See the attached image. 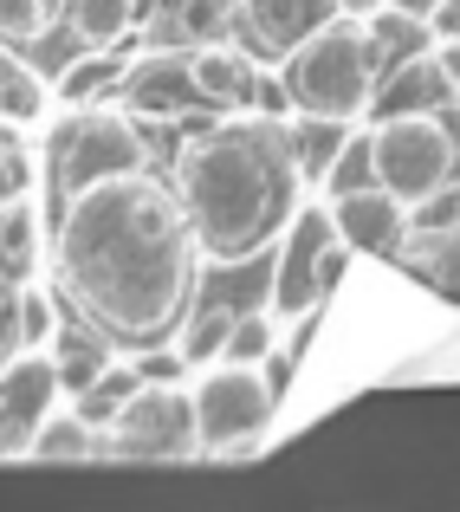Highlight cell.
Returning <instances> with one entry per match:
<instances>
[{
    "label": "cell",
    "instance_id": "obj_1",
    "mask_svg": "<svg viewBox=\"0 0 460 512\" xmlns=\"http://www.w3.org/2000/svg\"><path fill=\"white\" fill-rule=\"evenodd\" d=\"M59 286L111 344H162L195 299V234L175 188L143 169L104 175L59 208Z\"/></svg>",
    "mask_w": 460,
    "mask_h": 512
},
{
    "label": "cell",
    "instance_id": "obj_2",
    "mask_svg": "<svg viewBox=\"0 0 460 512\" xmlns=\"http://www.w3.org/2000/svg\"><path fill=\"white\" fill-rule=\"evenodd\" d=\"M299 169L286 156V124H221L208 137H195L175 163V208H182L195 253L208 260H253L266 240L279 234V221L299 201Z\"/></svg>",
    "mask_w": 460,
    "mask_h": 512
},
{
    "label": "cell",
    "instance_id": "obj_3",
    "mask_svg": "<svg viewBox=\"0 0 460 512\" xmlns=\"http://www.w3.org/2000/svg\"><path fill=\"white\" fill-rule=\"evenodd\" d=\"M376 85L370 46H363V26H350L344 13H331L324 26H311L299 46L286 52V98L292 111L311 117H363V98Z\"/></svg>",
    "mask_w": 460,
    "mask_h": 512
},
{
    "label": "cell",
    "instance_id": "obj_4",
    "mask_svg": "<svg viewBox=\"0 0 460 512\" xmlns=\"http://www.w3.org/2000/svg\"><path fill=\"white\" fill-rule=\"evenodd\" d=\"M370 182L409 208L428 188L454 182V104L441 111H415V117H383L370 130Z\"/></svg>",
    "mask_w": 460,
    "mask_h": 512
},
{
    "label": "cell",
    "instance_id": "obj_5",
    "mask_svg": "<svg viewBox=\"0 0 460 512\" xmlns=\"http://www.w3.org/2000/svg\"><path fill=\"white\" fill-rule=\"evenodd\" d=\"M143 163H150V150H143V137L130 124H117V117H65L46 143V188H52L46 214L59 221V208L78 188L104 182V175H130Z\"/></svg>",
    "mask_w": 460,
    "mask_h": 512
},
{
    "label": "cell",
    "instance_id": "obj_6",
    "mask_svg": "<svg viewBox=\"0 0 460 512\" xmlns=\"http://www.w3.org/2000/svg\"><path fill=\"white\" fill-rule=\"evenodd\" d=\"M104 454L117 461H201V435H195V402L175 383H137L117 402L111 428H104Z\"/></svg>",
    "mask_w": 460,
    "mask_h": 512
},
{
    "label": "cell",
    "instance_id": "obj_7",
    "mask_svg": "<svg viewBox=\"0 0 460 512\" xmlns=\"http://www.w3.org/2000/svg\"><path fill=\"white\" fill-rule=\"evenodd\" d=\"M188 402H195L201 454L221 448V441H234V435H266V422H273V409H279V396L260 376V363H221Z\"/></svg>",
    "mask_w": 460,
    "mask_h": 512
},
{
    "label": "cell",
    "instance_id": "obj_8",
    "mask_svg": "<svg viewBox=\"0 0 460 512\" xmlns=\"http://www.w3.org/2000/svg\"><path fill=\"white\" fill-rule=\"evenodd\" d=\"M460 98V52L454 46H435V52H409V59L389 65L383 91L370 85V98H363V111L383 124V117H415V111H441V104Z\"/></svg>",
    "mask_w": 460,
    "mask_h": 512
},
{
    "label": "cell",
    "instance_id": "obj_9",
    "mask_svg": "<svg viewBox=\"0 0 460 512\" xmlns=\"http://www.w3.org/2000/svg\"><path fill=\"white\" fill-rule=\"evenodd\" d=\"M279 227H286V240H279V273H273V318H299L318 305V247L337 227L331 208H318V201H292Z\"/></svg>",
    "mask_w": 460,
    "mask_h": 512
},
{
    "label": "cell",
    "instance_id": "obj_10",
    "mask_svg": "<svg viewBox=\"0 0 460 512\" xmlns=\"http://www.w3.org/2000/svg\"><path fill=\"white\" fill-rule=\"evenodd\" d=\"M59 402V376H52V357L20 344V357L0 363V461H20L26 435L39 428V415Z\"/></svg>",
    "mask_w": 460,
    "mask_h": 512
},
{
    "label": "cell",
    "instance_id": "obj_11",
    "mask_svg": "<svg viewBox=\"0 0 460 512\" xmlns=\"http://www.w3.org/2000/svg\"><path fill=\"white\" fill-rule=\"evenodd\" d=\"M331 227H337L344 247L370 253V260H389L396 240L409 234V214H402V201L389 195V188L357 182V188H337V195H331Z\"/></svg>",
    "mask_w": 460,
    "mask_h": 512
},
{
    "label": "cell",
    "instance_id": "obj_12",
    "mask_svg": "<svg viewBox=\"0 0 460 512\" xmlns=\"http://www.w3.org/2000/svg\"><path fill=\"white\" fill-rule=\"evenodd\" d=\"M117 85V104L137 117H188V111H208L195 91V78H188V59H169V52H156V59L130 65V72L111 78Z\"/></svg>",
    "mask_w": 460,
    "mask_h": 512
},
{
    "label": "cell",
    "instance_id": "obj_13",
    "mask_svg": "<svg viewBox=\"0 0 460 512\" xmlns=\"http://www.w3.org/2000/svg\"><path fill=\"white\" fill-rule=\"evenodd\" d=\"M331 13H344V0H240L247 59H286L311 26H324Z\"/></svg>",
    "mask_w": 460,
    "mask_h": 512
},
{
    "label": "cell",
    "instance_id": "obj_14",
    "mask_svg": "<svg viewBox=\"0 0 460 512\" xmlns=\"http://www.w3.org/2000/svg\"><path fill=\"white\" fill-rule=\"evenodd\" d=\"M188 78H195V91H201V104H208V111H234V104H247L253 59L240 46L195 39V52H188Z\"/></svg>",
    "mask_w": 460,
    "mask_h": 512
},
{
    "label": "cell",
    "instance_id": "obj_15",
    "mask_svg": "<svg viewBox=\"0 0 460 512\" xmlns=\"http://www.w3.org/2000/svg\"><path fill=\"white\" fill-rule=\"evenodd\" d=\"M20 461H104V441H98V428L85 422L78 409H46L39 415V428L26 435V454Z\"/></svg>",
    "mask_w": 460,
    "mask_h": 512
},
{
    "label": "cell",
    "instance_id": "obj_16",
    "mask_svg": "<svg viewBox=\"0 0 460 512\" xmlns=\"http://www.w3.org/2000/svg\"><path fill=\"white\" fill-rule=\"evenodd\" d=\"M454 253H460L454 227H409V234L396 240V253H389V260H402L428 292H441V305H448L454 299Z\"/></svg>",
    "mask_w": 460,
    "mask_h": 512
},
{
    "label": "cell",
    "instance_id": "obj_17",
    "mask_svg": "<svg viewBox=\"0 0 460 512\" xmlns=\"http://www.w3.org/2000/svg\"><path fill=\"white\" fill-rule=\"evenodd\" d=\"M286 124V117H279ZM344 117H311L299 111L286 124V156H292V169H299V182H324V169H331V156L344 150Z\"/></svg>",
    "mask_w": 460,
    "mask_h": 512
},
{
    "label": "cell",
    "instance_id": "obj_18",
    "mask_svg": "<svg viewBox=\"0 0 460 512\" xmlns=\"http://www.w3.org/2000/svg\"><path fill=\"white\" fill-rule=\"evenodd\" d=\"M363 46H370V65H396V59H409V52L435 46V39H428L422 13H409V7H376L370 20H363Z\"/></svg>",
    "mask_w": 460,
    "mask_h": 512
},
{
    "label": "cell",
    "instance_id": "obj_19",
    "mask_svg": "<svg viewBox=\"0 0 460 512\" xmlns=\"http://www.w3.org/2000/svg\"><path fill=\"white\" fill-rule=\"evenodd\" d=\"M46 344H52V376H59V389H72V396L104 370V363H111V344L91 338V331H59V325H52Z\"/></svg>",
    "mask_w": 460,
    "mask_h": 512
},
{
    "label": "cell",
    "instance_id": "obj_20",
    "mask_svg": "<svg viewBox=\"0 0 460 512\" xmlns=\"http://www.w3.org/2000/svg\"><path fill=\"white\" fill-rule=\"evenodd\" d=\"M124 72V52H78V59H65L59 65V78H52V91H59L65 104H85V98H98V91H111V78Z\"/></svg>",
    "mask_w": 460,
    "mask_h": 512
},
{
    "label": "cell",
    "instance_id": "obj_21",
    "mask_svg": "<svg viewBox=\"0 0 460 512\" xmlns=\"http://www.w3.org/2000/svg\"><path fill=\"white\" fill-rule=\"evenodd\" d=\"M65 20H72V33L85 39V46H111V39L130 33V13H137V0H65Z\"/></svg>",
    "mask_w": 460,
    "mask_h": 512
},
{
    "label": "cell",
    "instance_id": "obj_22",
    "mask_svg": "<svg viewBox=\"0 0 460 512\" xmlns=\"http://www.w3.org/2000/svg\"><path fill=\"white\" fill-rule=\"evenodd\" d=\"M273 344H279V318L273 312H240V318H227V331H221V357L227 363H266Z\"/></svg>",
    "mask_w": 460,
    "mask_h": 512
},
{
    "label": "cell",
    "instance_id": "obj_23",
    "mask_svg": "<svg viewBox=\"0 0 460 512\" xmlns=\"http://www.w3.org/2000/svg\"><path fill=\"white\" fill-rule=\"evenodd\" d=\"M0 253H7L13 266H33L39 260V208L26 195H13V201H0Z\"/></svg>",
    "mask_w": 460,
    "mask_h": 512
},
{
    "label": "cell",
    "instance_id": "obj_24",
    "mask_svg": "<svg viewBox=\"0 0 460 512\" xmlns=\"http://www.w3.org/2000/svg\"><path fill=\"white\" fill-rule=\"evenodd\" d=\"M39 111H46L39 72H0V124H33Z\"/></svg>",
    "mask_w": 460,
    "mask_h": 512
},
{
    "label": "cell",
    "instance_id": "obj_25",
    "mask_svg": "<svg viewBox=\"0 0 460 512\" xmlns=\"http://www.w3.org/2000/svg\"><path fill=\"white\" fill-rule=\"evenodd\" d=\"M52 325H59V318H52V299H46V292H13V338H20L26 350L46 344Z\"/></svg>",
    "mask_w": 460,
    "mask_h": 512
},
{
    "label": "cell",
    "instance_id": "obj_26",
    "mask_svg": "<svg viewBox=\"0 0 460 512\" xmlns=\"http://www.w3.org/2000/svg\"><path fill=\"white\" fill-rule=\"evenodd\" d=\"M46 20H52L46 0H0V39H7V46H26Z\"/></svg>",
    "mask_w": 460,
    "mask_h": 512
},
{
    "label": "cell",
    "instance_id": "obj_27",
    "mask_svg": "<svg viewBox=\"0 0 460 512\" xmlns=\"http://www.w3.org/2000/svg\"><path fill=\"white\" fill-rule=\"evenodd\" d=\"M175 26H182L188 39H214L227 26V0H182V20Z\"/></svg>",
    "mask_w": 460,
    "mask_h": 512
},
{
    "label": "cell",
    "instance_id": "obj_28",
    "mask_svg": "<svg viewBox=\"0 0 460 512\" xmlns=\"http://www.w3.org/2000/svg\"><path fill=\"white\" fill-rule=\"evenodd\" d=\"M182 350H156V344H143V357H130V370H137V383H175L182 376Z\"/></svg>",
    "mask_w": 460,
    "mask_h": 512
},
{
    "label": "cell",
    "instance_id": "obj_29",
    "mask_svg": "<svg viewBox=\"0 0 460 512\" xmlns=\"http://www.w3.org/2000/svg\"><path fill=\"white\" fill-rule=\"evenodd\" d=\"M247 104H253L260 117H286V111H292V98H286V78H260V72H253V85H247Z\"/></svg>",
    "mask_w": 460,
    "mask_h": 512
},
{
    "label": "cell",
    "instance_id": "obj_30",
    "mask_svg": "<svg viewBox=\"0 0 460 512\" xmlns=\"http://www.w3.org/2000/svg\"><path fill=\"white\" fill-rule=\"evenodd\" d=\"M422 26H428V39L454 46V39H460V0H428V7H422Z\"/></svg>",
    "mask_w": 460,
    "mask_h": 512
},
{
    "label": "cell",
    "instance_id": "obj_31",
    "mask_svg": "<svg viewBox=\"0 0 460 512\" xmlns=\"http://www.w3.org/2000/svg\"><path fill=\"white\" fill-rule=\"evenodd\" d=\"M26 182H33V163H26L20 150H7V143H0V201L26 195Z\"/></svg>",
    "mask_w": 460,
    "mask_h": 512
},
{
    "label": "cell",
    "instance_id": "obj_32",
    "mask_svg": "<svg viewBox=\"0 0 460 512\" xmlns=\"http://www.w3.org/2000/svg\"><path fill=\"white\" fill-rule=\"evenodd\" d=\"M0 344H13V279H0Z\"/></svg>",
    "mask_w": 460,
    "mask_h": 512
},
{
    "label": "cell",
    "instance_id": "obj_33",
    "mask_svg": "<svg viewBox=\"0 0 460 512\" xmlns=\"http://www.w3.org/2000/svg\"><path fill=\"white\" fill-rule=\"evenodd\" d=\"M46 7H52V13H59V7H65V0H46Z\"/></svg>",
    "mask_w": 460,
    "mask_h": 512
}]
</instances>
